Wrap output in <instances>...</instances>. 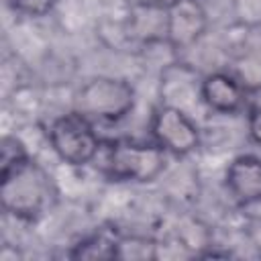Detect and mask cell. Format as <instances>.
Masks as SVG:
<instances>
[{
    "mask_svg": "<svg viewBox=\"0 0 261 261\" xmlns=\"http://www.w3.org/2000/svg\"><path fill=\"white\" fill-rule=\"evenodd\" d=\"M47 139L55 157L69 167L90 165L96 161L104 147L94 120L75 108L53 118L47 130Z\"/></svg>",
    "mask_w": 261,
    "mask_h": 261,
    "instance_id": "4",
    "label": "cell"
},
{
    "mask_svg": "<svg viewBox=\"0 0 261 261\" xmlns=\"http://www.w3.org/2000/svg\"><path fill=\"white\" fill-rule=\"evenodd\" d=\"M167 167V153L155 141H110L104 151L102 171L112 181L149 184Z\"/></svg>",
    "mask_w": 261,
    "mask_h": 261,
    "instance_id": "2",
    "label": "cell"
},
{
    "mask_svg": "<svg viewBox=\"0 0 261 261\" xmlns=\"http://www.w3.org/2000/svg\"><path fill=\"white\" fill-rule=\"evenodd\" d=\"M224 188L241 208L261 204V157L243 153L230 159L224 169Z\"/></svg>",
    "mask_w": 261,
    "mask_h": 261,
    "instance_id": "10",
    "label": "cell"
},
{
    "mask_svg": "<svg viewBox=\"0 0 261 261\" xmlns=\"http://www.w3.org/2000/svg\"><path fill=\"white\" fill-rule=\"evenodd\" d=\"M208 12L200 0H169L165 45L175 53L192 49L208 31Z\"/></svg>",
    "mask_w": 261,
    "mask_h": 261,
    "instance_id": "6",
    "label": "cell"
},
{
    "mask_svg": "<svg viewBox=\"0 0 261 261\" xmlns=\"http://www.w3.org/2000/svg\"><path fill=\"white\" fill-rule=\"evenodd\" d=\"M157 247V241L151 237L124 234L118 237V259H155L159 257Z\"/></svg>",
    "mask_w": 261,
    "mask_h": 261,
    "instance_id": "13",
    "label": "cell"
},
{
    "mask_svg": "<svg viewBox=\"0 0 261 261\" xmlns=\"http://www.w3.org/2000/svg\"><path fill=\"white\" fill-rule=\"evenodd\" d=\"M118 237L108 230H98L77 241L67 257L71 259H118Z\"/></svg>",
    "mask_w": 261,
    "mask_h": 261,
    "instance_id": "11",
    "label": "cell"
},
{
    "mask_svg": "<svg viewBox=\"0 0 261 261\" xmlns=\"http://www.w3.org/2000/svg\"><path fill=\"white\" fill-rule=\"evenodd\" d=\"M247 135L255 145L261 147V104L247 110Z\"/></svg>",
    "mask_w": 261,
    "mask_h": 261,
    "instance_id": "15",
    "label": "cell"
},
{
    "mask_svg": "<svg viewBox=\"0 0 261 261\" xmlns=\"http://www.w3.org/2000/svg\"><path fill=\"white\" fill-rule=\"evenodd\" d=\"M232 73L249 94L259 92L261 90V49H249L241 53L234 59Z\"/></svg>",
    "mask_w": 261,
    "mask_h": 261,
    "instance_id": "12",
    "label": "cell"
},
{
    "mask_svg": "<svg viewBox=\"0 0 261 261\" xmlns=\"http://www.w3.org/2000/svg\"><path fill=\"white\" fill-rule=\"evenodd\" d=\"M169 0H137L128 6L124 33L139 45H159L167 39Z\"/></svg>",
    "mask_w": 261,
    "mask_h": 261,
    "instance_id": "7",
    "label": "cell"
},
{
    "mask_svg": "<svg viewBox=\"0 0 261 261\" xmlns=\"http://www.w3.org/2000/svg\"><path fill=\"white\" fill-rule=\"evenodd\" d=\"M57 200L51 173L31 155H20L0 165V204L6 214L22 222H37Z\"/></svg>",
    "mask_w": 261,
    "mask_h": 261,
    "instance_id": "1",
    "label": "cell"
},
{
    "mask_svg": "<svg viewBox=\"0 0 261 261\" xmlns=\"http://www.w3.org/2000/svg\"><path fill=\"white\" fill-rule=\"evenodd\" d=\"M149 135L167 155L188 157L202 143V130L196 118L171 104L159 102L149 118Z\"/></svg>",
    "mask_w": 261,
    "mask_h": 261,
    "instance_id": "5",
    "label": "cell"
},
{
    "mask_svg": "<svg viewBox=\"0 0 261 261\" xmlns=\"http://www.w3.org/2000/svg\"><path fill=\"white\" fill-rule=\"evenodd\" d=\"M247 96L249 92L232 71L218 69L202 75L200 98L204 108L214 114H222V116L239 114L247 104Z\"/></svg>",
    "mask_w": 261,
    "mask_h": 261,
    "instance_id": "9",
    "label": "cell"
},
{
    "mask_svg": "<svg viewBox=\"0 0 261 261\" xmlns=\"http://www.w3.org/2000/svg\"><path fill=\"white\" fill-rule=\"evenodd\" d=\"M202 75L184 61H173L161 69L159 96L163 104L177 106L192 114L194 106H204L200 98Z\"/></svg>",
    "mask_w": 261,
    "mask_h": 261,
    "instance_id": "8",
    "label": "cell"
},
{
    "mask_svg": "<svg viewBox=\"0 0 261 261\" xmlns=\"http://www.w3.org/2000/svg\"><path fill=\"white\" fill-rule=\"evenodd\" d=\"M75 110L98 122H118L137 106V90L126 77L92 75L75 92Z\"/></svg>",
    "mask_w": 261,
    "mask_h": 261,
    "instance_id": "3",
    "label": "cell"
},
{
    "mask_svg": "<svg viewBox=\"0 0 261 261\" xmlns=\"http://www.w3.org/2000/svg\"><path fill=\"white\" fill-rule=\"evenodd\" d=\"M8 6L20 14V16H29V18H41L47 16L49 12H53V8L57 6V0H6Z\"/></svg>",
    "mask_w": 261,
    "mask_h": 261,
    "instance_id": "14",
    "label": "cell"
}]
</instances>
